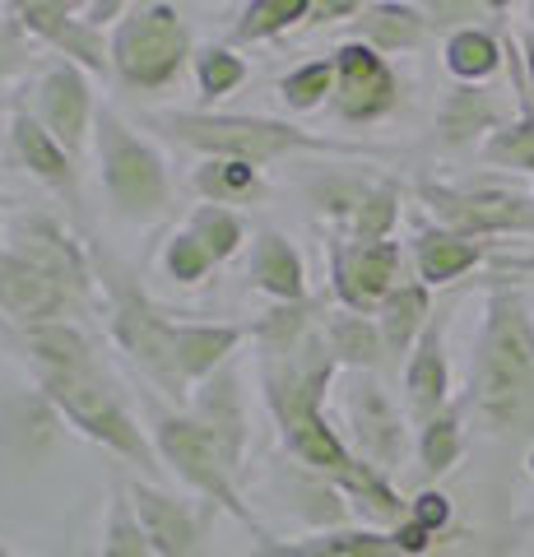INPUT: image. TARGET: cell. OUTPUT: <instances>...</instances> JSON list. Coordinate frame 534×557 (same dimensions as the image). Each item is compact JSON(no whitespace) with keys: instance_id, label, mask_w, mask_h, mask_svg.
<instances>
[{"instance_id":"19","label":"cell","mask_w":534,"mask_h":557,"mask_svg":"<svg viewBox=\"0 0 534 557\" xmlns=\"http://www.w3.org/2000/svg\"><path fill=\"white\" fill-rule=\"evenodd\" d=\"M126 487H131L135 516H140L153 553L159 557H196L200 553V516L191 502L172 497L153 483H126Z\"/></svg>"},{"instance_id":"22","label":"cell","mask_w":534,"mask_h":557,"mask_svg":"<svg viewBox=\"0 0 534 557\" xmlns=\"http://www.w3.org/2000/svg\"><path fill=\"white\" fill-rule=\"evenodd\" d=\"M247 557H409L400 548L395 530H321L307 534L298 544H284V539H270Z\"/></svg>"},{"instance_id":"10","label":"cell","mask_w":534,"mask_h":557,"mask_svg":"<svg viewBox=\"0 0 534 557\" xmlns=\"http://www.w3.org/2000/svg\"><path fill=\"white\" fill-rule=\"evenodd\" d=\"M335 61V98L331 108L339 121H349V126H372V121L390 116L395 108H400V75H395L390 57H382V51H372L368 42H339L331 51Z\"/></svg>"},{"instance_id":"18","label":"cell","mask_w":534,"mask_h":557,"mask_svg":"<svg viewBox=\"0 0 534 557\" xmlns=\"http://www.w3.org/2000/svg\"><path fill=\"white\" fill-rule=\"evenodd\" d=\"M405 405L413 423H427L451 405V362H446V311H437L423 339L405 358Z\"/></svg>"},{"instance_id":"34","label":"cell","mask_w":534,"mask_h":557,"mask_svg":"<svg viewBox=\"0 0 534 557\" xmlns=\"http://www.w3.org/2000/svg\"><path fill=\"white\" fill-rule=\"evenodd\" d=\"M102 557H159L145 525H140V516H135L131 487L122 479L112 483V511H108V530H102Z\"/></svg>"},{"instance_id":"29","label":"cell","mask_w":534,"mask_h":557,"mask_svg":"<svg viewBox=\"0 0 534 557\" xmlns=\"http://www.w3.org/2000/svg\"><path fill=\"white\" fill-rule=\"evenodd\" d=\"M358 42H368L372 51H382V57H390V51H413L423 47L427 38V14L423 5H400V0H376V5H363V14H358Z\"/></svg>"},{"instance_id":"4","label":"cell","mask_w":534,"mask_h":557,"mask_svg":"<svg viewBox=\"0 0 534 557\" xmlns=\"http://www.w3.org/2000/svg\"><path fill=\"white\" fill-rule=\"evenodd\" d=\"M108 47H112V75L126 89H140V94L172 89L182 79L186 61L196 57V42H191V28H186L182 10L163 5V0L126 5Z\"/></svg>"},{"instance_id":"25","label":"cell","mask_w":534,"mask_h":557,"mask_svg":"<svg viewBox=\"0 0 534 557\" xmlns=\"http://www.w3.org/2000/svg\"><path fill=\"white\" fill-rule=\"evenodd\" d=\"M433 288L419 284V278H405L400 288L390 293L376 311V325H382V339H386V358L400 362L413 354V344L423 339V330L433 325Z\"/></svg>"},{"instance_id":"7","label":"cell","mask_w":534,"mask_h":557,"mask_svg":"<svg viewBox=\"0 0 534 557\" xmlns=\"http://www.w3.org/2000/svg\"><path fill=\"white\" fill-rule=\"evenodd\" d=\"M153 450H159V460L177 469V479L200 493L210 507L228 511L233 520H243V525L256 534V544H270V530L256 520V511L243 502V487H237V469L228 465V456L219 450V442L204 432L191 413H167L159 409L153 413Z\"/></svg>"},{"instance_id":"44","label":"cell","mask_w":534,"mask_h":557,"mask_svg":"<svg viewBox=\"0 0 534 557\" xmlns=\"http://www.w3.org/2000/svg\"><path fill=\"white\" fill-rule=\"evenodd\" d=\"M0 557H10V553H5V548H0Z\"/></svg>"},{"instance_id":"16","label":"cell","mask_w":534,"mask_h":557,"mask_svg":"<svg viewBox=\"0 0 534 557\" xmlns=\"http://www.w3.org/2000/svg\"><path fill=\"white\" fill-rule=\"evenodd\" d=\"M0 311L20 330H38V325L71 321L84 307L51 274L28 265V260L14 256L10 247H0Z\"/></svg>"},{"instance_id":"36","label":"cell","mask_w":534,"mask_h":557,"mask_svg":"<svg viewBox=\"0 0 534 557\" xmlns=\"http://www.w3.org/2000/svg\"><path fill=\"white\" fill-rule=\"evenodd\" d=\"M280 94L293 112H312L321 108V102L335 98V61H302L298 70H288V75L280 79Z\"/></svg>"},{"instance_id":"42","label":"cell","mask_w":534,"mask_h":557,"mask_svg":"<svg viewBox=\"0 0 534 557\" xmlns=\"http://www.w3.org/2000/svg\"><path fill=\"white\" fill-rule=\"evenodd\" d=\"M521 57H525V79H530V94H534V28H521Z\"/></svg>"},{"instance_id":"9","label":"cell","mask_w":534,"mask_h":557,"mask_svg":"<svg viewBox=\"0 0 534 557\" xmlns=\"http://www.w3.org/2000/svg\"><path fill=\"white\" fill-rule=\"evenodd\" d=\"M419 200L437 228L460 233L470 242L484 237H534V196L511 186H446L419 182Z\"/></svg>"},{"instance_id":"14","label":"cell","mask_w":534,"mask_h":557,"mask_svg":"<svg viewBox=\"0 0 534 557\" xmlns=\"http://www.w3.org/2000/svg\"><path fill=\"white\" fill-rule=\"evenodd\" d=\"M10 251L24 256L28 265H38L42 274H51L79 307H89L98 274L89 265V256H84V247L51 214H20V219H14Z\"/></svg>"},{"instance_id":"8","label":"cell","mask_w":534,"mask_h":557,"mask_svg":"<svg viewBox=\"0 0 534 557\" xmlns=\"http://www.w3.org/2000/svg\"><path fill=\"white\" fill-rule=\"evenodd\" d=\"M102 288H108V317H112V335L116 344L135 358V368H145V376H153L167 395L186 399L191 391L182 386V372H177V335H182V321H167L159 307L149 302V293L140 288L126 265L102 256Z\"/></svg>"},{"instance_id":"21","label":"cell","mask_w":534,"mask_h":557,"mask_svg":"<svg viewBox=\"0 0 534 557\" xmlns=\"http://www.w3.org/2000/svg\"><path fill=\"white\" fill-rule=\"evenodd\" d=\"M196 423L219 442V450L228 456L233 469H243L247 460V405H243V381L233 368L214 372L204 386H196Z\"/></svg>"},{"instance_id":"31","label":"cell","mask_w":534,"mask_h":557,"mask_svg":"<svg viewBox=\"0 0 534 557\" xmlns=\"http://www.w3.org/2000/svg\"><path fill=\"white\" fill-rule=\"evenodd\" d=\"M307 20H312V0H251V5H243V14H237V24L228 28V47L284 38L288 28H298Z\"/></svg>"},{"instance_id":"3","label":"cell","mask_w":534,"mask_h":557,"mask_svg":"<svg viewBox=\"0 0 534 557\" xmlns=\"http://www.w3.org/2000/svg\"><path fill=\"white\" fill-rule=\"evenodd\" d=\"M149 131L177 139L182 149H196L204 159H243V163H280L293 153H335V159H382L372 145L312 135L280 116H243V112H149Z\"/></svg>"},{"instance_id":"43","label":"cell","mask_w":534,"mask_h":557,"mask_svg":"<svg viewBox=\"0 0 534 557\" xmlns=\"http://www.w3.org/2000/svg\"><path fill=\"white\" fill-rule=\"evenodd\" d=\"M525 14H530V28H534V0H530V5H525Z\"/></svg>"},{"instance_id":"30","label":"cell","mask_w":534,"mask_h":557,"mask_svg":"<svg viewBox=\"0 0 534 557\" xmlns=\"http://www.w3.org/2000/svg\"><path fill=\"white\" fill-rule=\"evenodd\" d=\"M191 186L204 196V205H223V209L265 200V177H261V168L243 163V159H204V163L196 168Z\"/></svg>"},{"instance_id":"37","label":"cell","mask_w":534,"mask_h":557,"mask_svg":"<svg viewBox=\"0 0 534 557\" xmlns=\"http://www.w3.org/2000/svg\"><path fill=\"white\" fill-rule=\"evenodd\" d=\"M247 75H251V65L237 57V47H228V42L196 51V84H200V94L210 98V102L214 98H228Z\"/></svg>"},{"instance_id":"41","label":"cell","mask_w":534,"mask_h":557,"mask_svg":"<svg viewBox=\"0 0 534 557\" xmlns=\"http://www.w3.org/2000/svg\"><path fill=\"white\" fill-rule=\"evenodd\" d=\"M363 14V0H312V20L307 24H335V20H358Z\"/></svg>"},{"instance_id":"20","label":"cell","mask_w":534,"mask_h":557,"mask_svg":"<svg viewBox=\"0 0 534 557\" xmlns=\"http://www.w3.org/2000/svg\"><path fill=\"white\" fill-rule=\"evenodd\" d=\"M10 145H14L20 163L33 172V177L57 190V196L71 209H79V159H71V153H65L57 139L47 135V126L28 108H14V116H10Z\"/></svg>"},{"instance_id":"15","label":"cell","mask_w":534,"mask_h":557,"mask_svg":"<svg viewBox=\"0 0 534 557\" xmlns=\"http://www.w3.org/2000/svg\"><path fill=\"white\" fill-rule=\"evenodd\" d=\"M33 116L42 121L47 135L57 139L71 159H79L84 145H89L94 121H98L84 70L71 65V61H51L38 75V89H33Z\"/></svg>"},{"instance_id":"2","label":"cell","mask_w":534,"mask_h":557,"mask_svg":"<svg viewBox=\"0 0 534 557\" xmlns=\"http://www.w3.org/2000/svg\"><path fill=\"white\" fill-rule=\"evenodd\" d=\"M464 409H474L493 437L534 432V317L507 284L488 293Z\"/></svg>"},{"instance_id":"11","label":"cell","mask_w":534,"mask_h":557,"mask_svg":"<svg viewBox=\"0 0 534 557\" xmlns=\"http://www.w3.org/2000/svg\"><path fill=\"white\" fill-rule=\"evenodd\" d=\"M10 10L28 38L51 47L61 61L94 70V75H112V47L102 38V24L89 14V5H71V0H24V5H10Z\"/></svg>"},{"instance_id":"24","label":"cell","mask_w":534,"mask_h":557,"mask_svg":"<svg viewBox=\"0 0 534 557\" xmlns=\"http://www.w3.org/2000/svg\"><path fill=\"white\" fill-rule=\"evenodd\" d=\"M484 256H488V242H470L446 228H423L413 237V270H419V284L427 288L456 284V278L484 265Z\"/></svg>"},{"instance_id":"17","label":"cell","mask_w":534,"mask_h":557,"mask_svg":"<svg viewBox=\"0 0 534 557\" xmlns=\"http://www.w3.org/2000/svg\"><path fill=\"white\" fill-rule=\"evenodd\" d=\"M511 121H516V112L497 94L474 89V84H456V89H446L442 108H437V145L451 149V153L488 145L497 131L511 126Z\"/></svg>"},{"instance_id":"33","label":"cell","mask_w":534,"mask_h":557,"mask_svg":"<svg viewBox=\"0 0 534 557\" xmlns=\"http://www.w3.org/2000/svg\"><path fill=\"white\" fill-rule=\"evenodd\" d=\"M395 223H400V186L395 182H372L368 196L358 200L353 219H349V237L358 247H376V242H390Z\"/></svg>"},{"instance_id":"13","label":"cell","mask_w":534,"mask_h":557,"mask_svg":"<svg viewBox=\"0 0 534 557\" xmlns=\"http://www.w3.org/2000/svg\"><path fill=\"white\" fill-rule=\"evenodd\" d=\"M344 418H349V432H353V456L390 479V469L405 460L409 437H405L400 405L382 391L376 372L349 376V386H344Z\"/></svg>"},{"instance_id":"28","label":"cell","mask_w":534,"mask_h":557,"mask_svg":"<svg viewBox=\"0 0 534 557\" xmlns=\"http://www.w3.org/2000/svg\"><path fill=\"white\" fill-rule=\"evenodd\" d=\"M14 339L28 348L33 372H94V344L75 321L38 325V330H14Z\"/></svg>"},{"instance_id":"23","label":"cell","mask_w":534,"mask_h":557,"mask_svg":"<svg viewBox=\"0 0 534 557\" xmlns=\"http://www.w3.org/2000/svg\"><path fill=\"white\" fill-rule=\"evenodd\" d=\"M251 284L270 293L280 307H293V302H312L307 298V270H302V256L298 247L284 237V233H256L251 242Z\"/></svg>"},{"instance_id":"27","label":"cell","mask_w":534,"mask_h":557,"mask_svg":"<svg viewBox=\"0 0 534 557\" xmlns=\"http://www.w3.org/2000/svg\"><path fill=\"white\" fill-rule=\"evenodd\" d=\"M442 65L456 84H474L479 89V84H488L497 70L507 65V33L484 28V24H470V28L451 33L446 47H442Z\"/></svg>"},{"instance_id":"39","label":"cell","mask_w":534,"mask_h":557,"mask_svg":"<svg viewBox=\"0 0 534 557\" xmlns=\"http://www.w3.org/2000/svg\"><path fill=\"white\" fill-rule=\"evenodd\" d=\"M33 61H38V57H33L28 33L20 28V20H14L10 5H0V84L14 79V75H24Z\"/></svg>"},{"instance_id":"32","label":"cell","mask_w":534,"mask_h":557,"mask_svg":"<svg viewBox=\"0 0 534 557\" xmlns=\"http://www.w3.org/2000/svg\"><path fill=\"white\" fill-rule=\"evenodd\" d=\"M464 456V399L446 405L437 418H427L419 428V465H423V479H442L451 474Z\"/></svg>"},{"instance_id":"40","label":"cell","mask_w":534,"mask_h":557,"mask_svg":"<svg viewBox=\"0 0 534 557\" xmlns=\"http://www.w3.org/2000/svg\"><path fill=\"white\" fill-rule=\"evenodd\" d=\"M405 520H413L419 530H427V534H446V525H451V497L446 493H437V487H423L419 497L409 502V516Z\"/></svg>"},{"instance_id":"35","label":"cell","mask_w":534,"mask_h":557,"mask_svg":"<svg viewBox=\"0 0 534 557\" xmlns=\"http://www.w3.org/2000/svg\"><path fill=\"white\" fill-rule=\"evenodd\" d=\"M186 233H191L204 251L214 256V265H223V260H233L237 251L247 247V223L237 209H223V205H200L191 223H186Z\"/></svg>"},{"instance_id":"1","label":"cell","mask_w":534,"mask_h":557,"mask_svg":"<svg viewBox=\"0 0 534 557\" xmlns=\"http://www.w3.org/2000/svg\"><path fill=\"white\" fill-rule=\"evenodd\" d=\"M335 358L325 348L321 325L288 354H261V386L265 405L280 423V442L298 469L335 483L344 497H353L376 525H405L409 502L395 493L386 474H376L368 460L353 456V446L339 437L325 418V391L335 381Z\"/></svg>"},{"instance_id":"38","label":"cell","mask_w":534,"mask_h":557,"mask_svg":"<svg viewBox=\"0 0 534 557\" xmlns=\"http://www.w3.org/2000/svg\"><path fill=\"white\" fill-rule=\"evenodd\" d=\"M163 270H167V278H177V284H200V278L214 270V256L204 251L191 233H172L163 247Z\"/></svg>"},{"instance_id":"5","label":"cell","mask_w":534,"mask_h":557,"mask_svg":"<svg viewBox=\"0 0 534 557\" xmlns=\"http://www.w3.org/2000/svg\"><path fill=\"white\" fill-rule=\"evenodd\" d=\"M38 391L51 409H57L65 423L79 428L89 442H98L102 450H112V456H122L126 465H140V469H159L153 465V450L145 442L140 423L131 418V409L122 405V395L108 376L98 368L94 372H38Z\"/></svg>"},{"instance_id":"6","label":"cell","mask_w":534,"mask_h":557,"mask_svg":"<svg viewBox=\"0 0 534 557\" xmlns=\"http://www.w3.org/2000/svg\"><path fill=\"white\" fill-rule=\"evenodd\" d=\"M94 145L102 163V186H108L112 209L126 223H153L167 214L172 205V177L163 153L149 145L145 135H135L112 108H102L94 121Z\"/></svg>"},{"instance_id":"12","label":"cell","mask_w":534,"mask_h":557,"mask_svg":"<svg viewBox=\"0 0 534 557\" xmlns=\"http://www.w3.org/2000/svg\"><path fill=\"white\" fill-rule=\"evenodd\" d=\"M405 247L400 242H376V247H358V242L331 237V288L344 311L358 317H376L382 302L405 284Z\"/></svg>"},{"instance_id":"26","label":"cell","mask_w":534,"mask_h":557,"mask_svg":"<svg viewBox=\"0 0 534 557\" xmlns=\"http://www.w3.org/2000/svg\"><path fill=\"white\" fill-rule=\"evenodd\" d=\"M321 335H325V348H331L335 368H349V372H382L386 362H390L376 317L335 311V317L321 321Z\"/></svg>"}]
</instances>
